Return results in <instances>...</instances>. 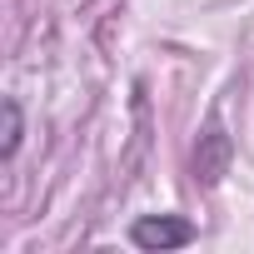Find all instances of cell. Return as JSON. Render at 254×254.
Masks as SVG:
<instances>
[{
	"label": "cell",
	"mask_w": 254,
	"mask_h": 254,
	"mask_svg": "<svg viewBox=\"0 0 254 254\" xmlns=\"http://www.w3.org/2000/svg\"><path fill=\"white\" fill-rule=\"evenodd\" d=\"M130 244L135 249H185L194 244V224L180 214H140L130 224Z\"/></svg>",
	"instance_id": "obj_1"
},
{
	"label": "cell",
	"mask_w": 254,
	"mask_h": 254,
	"mask_svg": "<svg viewBox=\"0 0 254 254\" xmlns=\"http://www.w3.org/2000/svg\"><path fill=\"white\" fill-rule=\"evenodd\" d=\"M229 160H234V140L224 135L219 120H209L204 135H199V145H194V180H199L204 190H214V185L229 175Z\"/></svg>",
	"instance_id": "obj_2"
},
{
	"label": "cell",
	"mask_w": 254,
	"mask_h": 254,
	"mask_svg": "<svg viewBox=\"0 0 254 254\" xmlns=\"http://www.w3.org/2000/svg\"><path fill=\"white\" fill-rule=\"evenodd\" d=\"M20 135H25V125H20V105H15V100H5V145H0V160H15Z\"/></svg>",
	"instance_id": "obj_3"
}]
</instances>
